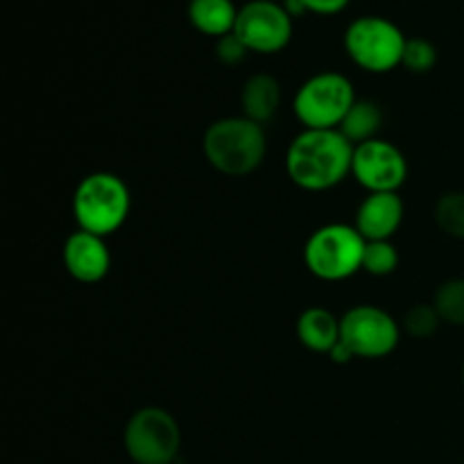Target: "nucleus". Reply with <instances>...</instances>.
I'll return each instance as SVG.
<instances>
[{"label": "nucleus", "instance_id": "obj_1", "mask_svg": "<svg viewBox=\"0 0 464 464\" xmlns=\"http://www.w3.org/2000/svg\"><path fill=\"white\" fill-rule=\"evenodd\" d=\"M353 145L340 130H304L285 152L290 181L308 193L335 188L352 175Z\"/></svg>", "mask_w": 464, "mask_h": 464}, {"label": "nucleus", "instance_id": "obj_2", "mask_svg": "<svg viewBox=\"0 0 464 464\" xmlns=\"http://www.w3.org/2000/svg\"><path fill=\"white\" fill-rule=\"evenodd\" d=\"M202 150L213 170L227 177H245L266 159V130L245 116L220 118L204 131Z\"/></svg>", "mask_w": 464, "mask_h": 464}, {"label": "nucleus", "instance_id": "obj_3", "mask_svg": "<svg viewBox=\"0 0 464 464\" xmlns=\"http://www.w3.org/2000/svg\"><path fill=\"white\" fill-rule=\"evenodd\" d=\"M130 211V186L113 172H91L75 186L72 216H75L77 229L107 238L125 225Z\"/></svg>", "mask_w": 464, "mask_h": 464}, {"label": "nucleus", "instance_id": "obj_4", "mask_svg": "<svg viewBox=\"0 0 464 464\" xmlns=\"http://www.w3.org/2000/svg\"><path fill=\"white\" fill-rule=\"evenodd\" d=\"M399 340L401 326L388 311L374 304H361L340 317V343L329 356L338 365L353 358L376 361L390 356L399 347Z\"/></svg>", "mask_w": 464, "mask_h": 464}, {"label": "nucleus", "instance_id": "obj_5", "mask_svg": "<svg viewBox=\"0 0 464 464\" xmlns=\"http://www.w3.org/2000/svg\"><path fill=\"white\" fill-rule=\"evenodd\" d=\"M367 240L353 225L331 222L308 236L304 245V263L308 272L322 281L352 279L362 270Z\"/></svg>", "mask_w": 464, "mask_h": 464}, {"label": "nucleus", "instance_id": "obj_6", "mask_svg": "<svg viewBox=\"0 0 464 464\" xmlns=\"http://www.w3.org/2000/svg\"><path fill=\"white\" fill-rule=\"evenodd\" d=\"M352 80L338 71H322L297 89L293 111L304 130H338L356 102Z\"/></svg>", "mask_w": 464, "mask_h": 464}, {"label": "nucleus", "instance_id": "obj_7", "mask_svg": "<svg viewBox=\"0 0 464 464\" xmlns=\"http://www.w3.org/2000/svg\"><path fill=\"white\" fill-rule=\"evenodd\" d=\"M408 36L383 16H361L344 30V50L358 68L367 72H390L401 66Z\"/></svg>", "mask_w": 464, "mask_h": 464}, {"label": "nucleus", "instance_id": "obj_8", "mask_svg": "<svg viewBox=\"0 0 464 464\" xmlns=\"http://www.w3.org/2000/svg\"><path fill=\"white\" fill-rule=\"evenodd\" d=\"M122 444L136 464H175L181 449V429L166 408L145 406L127 420Z\"/></svg>", "mask_w": 464, "mask_h": 464}, {"label": "nucleus", "instance_id": "obj_9", "mask_svg": "<svg viewBox=\"0 0 464 464\" xmlns=\"http://www.w3.org/2000/svg\"><path fill=\"white\" fill-rule=\"evenodd\" d=\"M295 18L275 0H249L238 9L234 34L249 53L276 54L293 41Z\"/></svg>", "mask_w": 464, "mask_h": 464}, {"label": "nucleus", "instance_id": "obj_10", "mask_svg": "<svg viewBox=\"0 0 464 464\" xmlns=\"http://www.w3.org/2000/svg\"><path fill=\"white\" fill-rule=\"evenodd\" d=\"M352 177L367 193H399L408 179L406 154L385 139L353 145Z\"/></svg>", "mask_w": 464, "mask_h": 464}, {"label": "nucleus", "instance_id": "obj_11", "mask_svg": "<svg viewBox=\"0 0 464 464\" xmlns=\"http://www.w3.org/2000/svg\"><path fill=\"white\" fill-rule=\"evenodd\" d=\"M63 267L80 284H100L111 270V252L107 238L75 229L62 249Z\"/></svg>", "mask_w": 464, "mask_h": 464}, {"label": "nucleus", "instance_id": "obj_12", "mask_svg": "<svg viewBox=\"0 0 464 464\" xmlns=\"http://www.w3.org/2000/svg\"><path fill=\"white\" fill-rule=\"evenodd\" d=\"M406 207L399 193H367L358 204L353 227L365 240H392L401 227Z\"/></svg>", "mask_w": 464, "mask_h": 464}, {"label": "nucleus", "instance_id": "obj_13", "mask_svg": "<svg viewBox=\"0 0 464 464\" xmlns=\"http://www.w3.org/2000/svg\"><path fill=\"white\" fill-rule=\"evenodd\" d=\"M240 104H243V116L249 121L266 125L267 121L276 116L281 107V84L275 75L256 72L247 77L240 91Z\"/></svg>", "mask_w": 464, "mask_h": 464}, {"label": "nucleus", "instance_id": "obj_14", "mask_svg": "<svg viewBox=\"0 0 464 464\" xmlns=\"http://www.w3.org/2000/svg\"><path fill=\"white\" fill-rule=\"evenodd\" d=\"M297 338L315 353H331L340 343V320L322 306H311L299 315Z\"/></svg>", "mask_w": 464, "mask_h": 464}, {"label": "nucleus", "instance_id": "obj_15", "mask_svg": "<svg viewBox=\"0 0 464 464\" xmlns=\"http://www.w3.org/2000/svg\"><path fill=\"white\" fill-rule=\"evenodd\" d=\"M238 9L234 0H190L188 21L202 34L220 39L234 32Z\"/></svg>", "mask_w": 464, "mask_h": 464}, {"label": "nucleus", "instance_id": "obj_16", "mask_svg": "<svg viewBox=\"0 0 464 464\" xmlns=\"http://www.w3.org/2000/svg\"><path fill=\"white\" fill-rule=\"evenodd\" d=\"M381 125H383V111L379 104L374 100H356L338 130L343 131L349 143L361 145L372 139H379L376 134H379Z\"/></svg>", "mask_w": 464, "mask_h": 464}, {"label": "nucleus", "instance_id": "obj_17", "mask_svg": "<svg viewBox=\"0 0 464 464\" xmlns=\"http://www.w3.org/2000/svg\"><path fill=\"white\" fill-rule=\"evenodd\" d=\"M435 225L442 229V234L464 240V190H453L438 199Z\"/></svg>", "mask_w": 464, "mask_h": 464}, {"label": "nucleus", "instance_id": "obj_18", "mask_svg": "<svg viewBox=\"0 0 464 464\" xmlns=\"http://www.w3.org/2000/svg\"><path fill=\"white\" fill-rule=\"evenodd\" d=\"M433 306L442 317V322L464 326V279L444 281L435 293Z\"/></svg>", "mask_w": 464, "mask_h": 464}, {"label": "nucleus", "instance_id": "obj_19", "mask_svg": "<svg viewBox=\"0 0 464 464\" xmlns=\"http://www.w3.org/2000/svg\"><path fill=\"white\" fill-rule=\"evenodd\" d=\"M399 267V252L392 240H367L362 270L372 276H390Z\"/></svg>", "mask_w": 464, "mask_h": 464}, {"label": "nucleus", "instance_id": "obj_20", "mask_svg": "<svg viewBox=\"0 0 464 464\" xmlns=\"http://www.w3.org/2000/svg\"><path fill=\"white\" fill-rule=\"evenodd\" d=\"M435 63H438V48L429 39H424V36H412V39L406 41V50H403L401 59V66L406 71L424 75V72L433 71Z\"/></svg>", "mask_w": 464, "mask_h": 464}, {"label": "nucleus", "instance_id": "obj_21", "mask_svg": "<svg viewBox=\"0 0 464 464\" xmlns=\"http://www.w3.org/2000/svg\"><path fill=\"white\" fill-rule=\"evenodd\" d=\"M440 324H442V317L435 311L433 304H415L403 317V329L412 338H429L440 329Z\"/></svg>", "mask_w": 464, "mask_h": 464}, {"label": "nucleus", "instance_id": "obj_22", "mask_svg": "<svg viewBox=\"0 0 464 464\" xmlns=\"http://www.w3.org/2000/svg\"><path fill=\"white\" fill-rule=\"evenodd\" d=\"M249 54L247 45L238 39V36L231 32V34L220 36L216 39V57L218 62L225 63V66H238L245 62V57Z\"/></svg>", "mask_w": 464, "mask_h": 464}, {"label": "nucleus", "instance_id": "obj_23", "mask_svg": "<svg viewBox=\"0 0 464 464\" xmlns=\"http://www.w3.org/2000/svg\"><path fill=\"white\" fill-rule=\"evenodd\" d=\"M306 12L317 14V16H335V14L344 12L352 0H302Z\"/></svg>", "mask_w": 464, "mask_h": 464}, {"label": "nucleus", "instance_id": "obj_24", "mask_svg": "<svg viewBox=\"0 0 464 464\" xmlns=\"http://www.w3.org/2000/svg\"><path fill=\"white\" fill-rule=\"evenodd\" d=\"M284 7L293 18H299V16H304V14H308L302 0H284Z\"/></svg>", "mask_w": 464, "mask_h": 464}, {"label": "nucleus", "instance_id": "obj_25", "mask_svg": "<svg viewBox=\"0 0 464 464\" xmlns=\"http://www.w3.org/2000/svg\"><path fill=\"white\" fill-rule=\"evenodd\" d=\"M462 381H464V367H462Z\"/></svg>", "mask_w": 464, "mask_h": 464}]
</instances>
